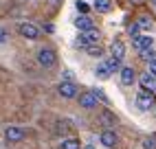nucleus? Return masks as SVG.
I'll return each mask as SVG.
<instances>
[{
    "label": "nucleus",
    "mask_w": 156,
    "mask_h": 149,
    "mask_svg": "<svg viewBox=\"0 0 156 149\" xmlns=\"http://www.w3.org/2000/svg\"><path fill=\"white\" fill-rule=\"evenodd\" d=\"M99 37H101V33H99L97 29L84 31V33H79V37H77V46L86 48V46H90V44H99Z\"/></svg>",
    "instance_id": "nucleus-1"
},
{
    "label": "nucleus",
    "mask_w": 156,
    "mask_h": 149,
    "mask_svg": "<svg viewBox=\"0 0 156 149\" xmlns=\"http://www.w3.org/2000/svg\"><path fill=\"white\" fill-rule=\"evenodd\" d=\"M55 61H57L55 50H51V48H40L37 50V64H40V66L51 68V66H55Z\"/></svg>",
    "instance_id": "nucleus-2"
},
{
    "label": "nucleus",
    "mask_w": 156,
    "mask_h": 149,
    "mask_svg": "<svg viewBox=\"0 0 156 149\" xmlns=\"http://www.w3.org/2000/svg\"><path fill=\"white\" fill-rule=\"evenodd\" d=\"M18 31H20V35L27 37V40H37L40 37V29L35 24H31V22H22L18 26Z\"/></svg>",
    "instance_id": "nucleus-3"
},
{
    "label": "nucleus",
    "mask_w": 156,
    "mask_h": 149,
    "mask_svg": "<svg viewBox=\"0 0 156 149\" xmlns=\"http://www.w3.org/2000/svg\"><path fill=\"white\" fill-rule=\"evenodd\" d=\"M139 83H141V88H143L145 92L156 94V77H154V74H150V72L141 74V77H139Z\"/></svg>",
    "instance_id": "nucleus-4"
},
{
    "label": "nucleus",
    "mask_w": 156,
    "mask_h": 149,
    "mask_svg": "<svg viewBox=\"0 0 156 149\" xmlns=\"http://www.w3.org/2000/svg\"><path fill=\"white\" fill-rule=\"evenodd\" d=\"M57 92H59L64 99H75V97H77V86H75L73 81H62L59 86H57Z\"/></svg>",
    "instance_id": "nucleus-5"
},
{
    "label": "nucleus",
    "mask_w": 156,
    "mask_h": 149,
    "mask_svg": "<svg viewBox=\"0 0 156 149\" xmlns=\"http://www.w3.org/2000/svg\"><path fill=\"white\" fill-rule=\"evenodd\" d=\"M5 138L9 143H20L24 138V130H22V127H18V125H11V127H7V130H5Z\"/></svg>",
    "instance_id": "nucleus-6"
},
{
    "label": "nucleus",
    "mask_w": 156,
    "mask_h": 149,
    "mask_svg": "<svg viewBox=\"0 0 156 149\" xmlns=\"http://www.w3.org/2000/svg\"><path fill=\"white\" fill-rule=\"evenodd\" d=\"M136 105H139L141 110H150L152 105H154V94L145 92V90L139 92V94H136Z\"/></svg>",
    "instance_id": "nucleus-7"
},
{
    "label": "nucleus",
    "mask_w": 156,
    "mask_h": 149,
    "mask_svg": "<svg viewBox=\"0 0 156 149\" xmlns=\"http://www.w3.org/2000/svg\"><path fill=\"white\" fill-rule=\"evenodd\" d=\"M132 44H134V48L145 50V48L154 46V40H152V35H136V37H132Z\"/></svg>",
    "instance_id": "nucleus-8"
},
{
    "label": "nucleus",
    "mask_w": 156,
    "mask_h": 149,
    "mask_svg": "<svg viewBox=\"0 0 156 149\" xmlns=\"http://www.w3.org/2000/svg\"><path fill=\"white\" fill-rule=\"evenodd\" d=\"M134 79H136L134 68H132V66H123V68H121V83H123V86H132Z\"/></svg>",
    "instance_id": "nucleus-9"
},
{
    "label": "nucleus",
    "mask_w": 156,
    "mask_h": 149,
    "mask_svg": "<svg viewBox=\"0 0 156 149\" xmlns=\"http://www.w3.org/2000/svg\"><path fill=\"white\" fill-rule=\"evenodd\" d=\"M79 105L81 108H86V110H92L97 105V97L92 92H86V94H79Z\"/></svg>",
    "instance_id": "nucleus-10"
},
{
    "label": "nucleus",
    "mask_w": 156,
    "mask_h": 149,
    "mask_svg": "<svg viewBox=\"0 0 156 149\" xmlns=\"http://www.w3.org/2000/svg\"><path fill=\"white\" fill-rule=\"evenodd\" d=\"M75 26H77V31H79V33H84V31L95 29V24H92V20H90L88 16H79V18L75 20Z\"/></svg>",
    "instance_id": "nucleus-11"
},
{
    "label": "nucleus",
    "mask_w": 156,
    "mask_h": 149,
    "mask_svg": "<svg viewBox=\"0 0 156 149\" xmlns=\"http://www.w3.org/2000/svg\"><path fill=\"white\" fill-rule=\"evenodd\" d=\"M110 53H112L114 59H123V57H126V46H123V42L114 40L112 44H110Z\"/></svg>",
    "instance_id": "nucleus-12"
},
{
    "label": "nucleus",
    "mask_w": 156,
    "mask_h": 149,
    "mask_svg": "<svg viewBox=\"0 0 156 149\" xmlns=\"http://www.w3.org/2000/svg\"><path fill=\"white\" fill-rule=\"evenodd\" d=\"M101 143H103V147H114L117 145V134L112 130H103L101 132Z\"/></svg>",
    "instance_id": "nucleus-13"
},
{
    "label": "nucleus",
    "mask_w": 156,
    "mask_h": 149,
    "mask_svg": "<svg viewBox=\"0 0 156 149\" xmlns=\"http://www.w3.org/2000/svg\"><path fill=\"white\" fill-rule=\"evenodd\" d=\"M99 121H101V125L106 127V130H110V127L117 123V116H114L112 112H101L99 114Z\"/></svg>",
    "instance_id": "nucleus-14"
},
{
    "label": "nucleus",
    "mask_w": 156,
    "mask_h": 149,
    "mask_svg": "<svg viewBox=\"0 0 156 149\" xmlns=\"http://www.w3.org/2000/svg\"><path fill=\"white\" fill-rule=\"evenodd\" d=\"M136 24H139L141 31H152V26H154V22H152L150 16H141V18L136 20Z\"/></svg>",
    "instance_id": "nucleus-15"
},
{
    "label": "nucleus",
    "mask_w": 156,
    "mask_h": 149,
    "mask_svg": "<svg viewBox=\"0 0 156 149\" xmlns=\"http://www.w3.org/2000/svg\"><path fill=\"white\" fill-rule=\"evenodd\" d=\"M95 74H97V77H99V79H108V77H110V74H112V72L108 70V66H106V61H101V64H99V66L95 68Z\"/></svg>",
    "instance_id": "nucleus-16"
},
{
    "label": "nucleus",
    "mask_w": 156,
    "mask_h": 149,
    "mask_svg": "<svg viewBox=\"0 0 156 149\" xmlns=\"http://www.w3.org/2000/svg\"><path fill=\"white\" fill-rule=\"evenodd\" d=\"M95 9L101 11V13H108L112 9V2H110V0H95Z\"/></svg>",
    "instance_id": "nucleus-17"
},
{
    "label": "nucleus",
    "mask_w": 156,
    "mask_h": 149,
    "mask_svg": "<svg viewBox=\"0 0 156 149\" xmlns=\"http://www.w3.org/2000/svg\"><path fill=\"white\" fill-rule=\"evenodd\" d=\"M86 53H88L90 57H101L103 55V48L99 44H90V46H86Z\"/></svg>",
    "instance_id": "nucleus-18"
},
{
    "label": "nucleus",
    "mask_w": 156,
    "mask_h": 149,
    "mask_svg": "<svg viewBox=\"0 0 156 149\" xmlns=\"http://www.w3.org/2000/svg\"><path fill=\"white\" fill-rule=\"evenodd\" d=\"M79 140L77 138H66V140H62V149H79Z\"/></svg>",
    "instance_id": "nucleus-19"
},
{
    "label": "nucleus",
    "mask_w": 156,
    "mask_h": 149,
    "mask_svg": "<svg viewBox=\"0 0 156 149\" xmlns=\"http://www.w3.org/2000/svg\"><path fill=\"white\" fill-rule=\"evenodd\" d=\"M106 66H108V70H110V72H117V70H121V59L110 57V59H106Z\"/></svg>",
    "instance_id": "nucleus-20"
},
{
    "label": "nucleus",
    "mask_w": 156,
    "mask_h": 149,
    "mask_svg": "<svg viewBox=\"0 0 156 149\" xmlns=\"http://www.w3.org/2000/svg\"><path fill=\"white\" fill-rule=\"evenodd\" d=\"M139 31H141L139 24H136V22H132V24L128 26V35H130V37H136V35H139Z\"/></svg>",
    "instance_id": "nucleus-21"
},
{
    "label": "nucleus",
    "mask_w": 156,
    "mask_h": 149,
    "mask_svg": "<svg viewBox=\"0 0 156 149\" xmlns=\"http://www.w3.org/2000/svg\"><path fill=\"white\" fill-rule=\"evenodd\" d=\"M75 5H77V11H81V16H86V13H88V9H90V7L84 2V0H77Z\"/></svg>",
    "instance_id": "nucleus-22"
},
{
    "label": "nucleus",
    "mask_w": 156,
    "mask_h": 149,
    "mask_svg": "<svg viewBox=\"0 0 156 149\" xmlns=\"http://www.w3.org/2000/svg\"><path fill=\"white\" fill-rule=\"evenodd\" d=\"M139 53H141V57H143L145 61L154 59V50H152V48H145V50H139Z\"/></svg>",
    "instance_id": "nucleus-23"
},
{
    "label": "nucleus",
    "mask_w": 156,
    "mask_h": 149,
    "mask_svg": "<svg viewBox=\"0 0 156 149\" xmlns=\"http://www.w3.org/2000/svg\"><path fill=\"white\" fill-rule=\"evenodd\" d=\"M143 149H156V140H154V138H145V140H143Z\"/></svg>",
    "instance_id": "nucleus-24"
},
{
    "label": "nucleus",
    "mask_w": 156,
    "mask_h": 149,
    "mask_svg": "<svg viewBox=\"0 0 156 149\" xmlns=\"http://www.w3.org/2000/svg\"><path fill=\"white\" fill-rule=\"evenodd\" d=\"M92 94H95V97H97L99 101H103V103H108V97H106V92H103V90H95Z\"/></svg>",
    "instance_id": "nucleus-25"
},
{
    "label": "nucleus",
    "mask_w": 156,
    "mask_h": 149,
    "mask_svg": "<svg viewBox=\"0 0 156 149\" xmlns=\"http://www.w3.org/2000/svg\"><path fill=\"white\" fill-rule=\"evenodd\" d=\"M147 64H150V74H154V77H156V57H154V59H150Z\"/></svg>",
    "instance_id": "nucleus-26"
},
{
    "label": "nucleus",
    "mask_w": 156,
    "mask_h": 149,
    "mask_svg": "<svg viewBox=\"0 0 156 149\" xmlns=\"http://www.w3.org/2000/svg\"><path fill=\"white\" fill-rule=\"evenodd\" d=\"M7 37H9V35H7V31H5V29H0V44H5Z\"/></svg>",
    "instance_id": "nucleus-27"
},
{
    "label": "nucleus",
    "mask_w": 156,
    "mask_h": 149,
    "mask_svg": "<svg viewBox=\"0 0 156 149\" xmlns=\"http://www.w3.org/2000/svg\"><path fill=\"white\" fill-rule=\"evenodd\" d=\"M51 2H53V5H62L64 0H51Z\"/></svg>",
    "instance_id": "nucleus-28"
},
{
    "label": "nucleus",
    "mask_w": 156,
    "mask_h": 149,
    "mask_svg": "<svg viewBox=\"0 0 156 149\" xmlns=\"http://www.w3.org/2000/svg\"><path fill=\"white\" fill-rule=\"evenodd\" d=\"M132 2H134V5H143V2H145V0H132Z\"/></svg>",
    "instance_id": "nucleus-29"
},
{
    "label": "nucleus",
    "mask_w": 156,
    "mask_h": 149,
    "mask_svg": "<svg viewBox=\"0 0 156 149\" xmlns=\"http://www.w3.org/2000/svg\"><path fill=\"white\" fill-rule=\"evenodd\" d=\"M84 149H97V147H92V145H86V147H84Z\"/></svg>",
    "instance_id": "nucleus-30"
},
{
    "label": "nucleus",
    "mask_w": 156,
    "mask_h": 149,
    "mask_svg": "<svg viewBox=\"0 0 156 149\" xmlns=\"http://www.w3.org/2000/svg\"><path fill=\"white\" fill-rule=\"evenodd\" d=\"M152 5H154V9H156V0H152Z\"/></svg>",
    "instance_id": "nucleus-31"
}]
</instances>
